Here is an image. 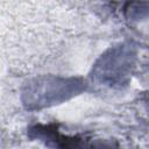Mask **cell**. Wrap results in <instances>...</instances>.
I'll list each match as a JSON object with an SVG mask.
<instances>
[{
  "label": "cell",
  "instance_id": "6da1fadb",
  "mask_svg": "<svg viewBox=\"0 0 149 149\" xmlns=\"http://www.w3.org/2000/svg\"><path fill=\"white\" fill-rule=\"evenodd\" d=\"M86 85L81 78L40 76L28 80L22 88V104L26 109L35 111L61 104L79 94Z\"/></svg>",
  "mask_w": 149,
  "mask_h": 149
},
{
  "label": "cell",
  "instance_id": "7a4b0ae2",
  "mask_svg": "<svg viewBox=\"0 0 149 149\" xmlns=\"http://www.w3.org/2000/svg\"><path fill=\"white\" fill-rule=\"evenodd\" d=\"M135 58L136 50L132 44L123 43L113 47L97 61L91 77L100 85L122 87L129 80Z\"/></svg>",
  "mask_w": 149,
  "mask_h": 149
},
{
  "label": "cell",
  "instance_id": "3957f363",
  "mask_svg": "<svg viewBox=\"0 0 149 149\" xmlns=\"http://www.w3.org/2000/svg\"><path fill=\"white\" fill-rule=\"evenodd\" d=\"M29 137L44 141L45 144L55 147H78L80 139L62 134L55 125H35L29 129Z\"/></svg>",
  "mask_w": 149,
  "mask_h": 149
}]
</instances>
